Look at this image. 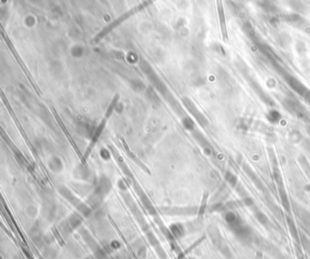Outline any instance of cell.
Instances as JSON below:
<instances>
[{"label":"cell","instance_id":"1","mask_svg":"<svg viewBox=\"0 0 310 259\" xmlns=\"http://www.w3.org/2000/svg\"><path fill=\"white\" fill-rule=\"evenodd\" d=\"M117 100H118V96H116L114 97V99L112 100V102H111L109 107L107 108L104 118H103L102 122L100 123V125H99L98 127L97 128V131H96L95 134H94V136H93V138H92V140H91V142H90V144H89V147H87V149H86V154H85V160L87 158V156L89 155V154H90L92 148L94 147V146L96 145V143H97V139L99 138V136H100L101 132L103 131V129H104V127H105V125H106V124H107V119L110 117L111 114H112V112H113V110H114V107H115L116 105L117 104Z\"/></svg>","mask_w":310,"mask_h":259},{"label":"cell","instance_id":"2","mask_svg":"<svg viewBox=\"0 0 310 259\" xmlns=\"http://www.w3.org/2000/svg\"><path fill=\"white\" fill-rule=\"evenodd\" d=\"M155 1V0H146V1H145V2H143L142 4H140L139 6H137V7H136L135 8H133V9H131V10H129L128 12H126V14H125V15H123L122 17H120L118 19H117V20H116L115 22H113L108 27H107L106 28V29L105 30H103L98 36H97V37L96 38V41H97V40H99L101 37H103V36H105V35L106 34H107L109 31H111L112 29H113V28L116 26H118L120 23H122L124 20H126V19H127L128 18H130L132 15H134V14L136 13V12H137V11H140V10H142L143 8H145V7H147V6H148V5H150L151 3H153Z\"/></svg>","mask_w":310,"mask_h":259}]
</instances>
